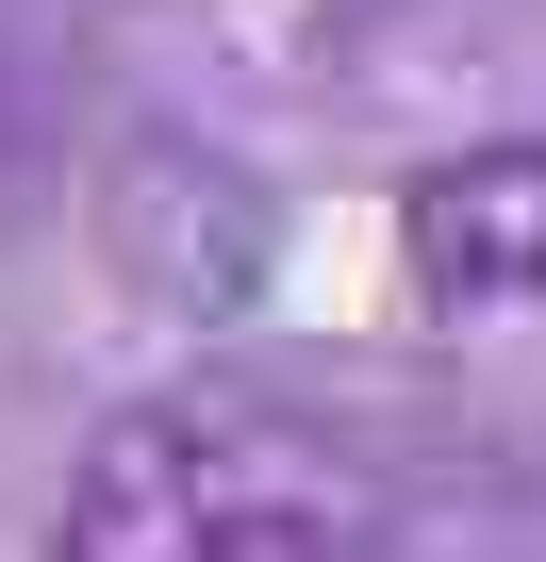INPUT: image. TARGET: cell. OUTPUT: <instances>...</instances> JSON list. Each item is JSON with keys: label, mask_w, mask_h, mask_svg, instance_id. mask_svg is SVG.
I'll list each match as a JSON object with an SVG mask.
<instances>
[{"label": "cell", "mask_w": 546, "mask_h": 562, "mask_svg": "<svg viewBox=\"0 0 546 562\" xmlns=\"http://www.w3.org/2000/svg\"><path fill=\"white\" fill-rule=\"evenodd\" d=\"M51 562H398V513L332 430L265 397H133L67 463Z\"/></svg>", "instance_id": "6da1fadb"}, {"label": "cell", "mask_w": 546, "mask_h": 562, "mask_svg": "<svg viewBox=\"0 0 546 562\" xmlns=\"http://www.w3.org/2000/svg\"><path fill=\"white\" fill-rule=\"evenodd\" d=\"M398 299L431 331H497V348H546V133L513 149H464L398 199Z\"/></svg>", "instance_id": "7a4b0ae2"}]
</instances>
